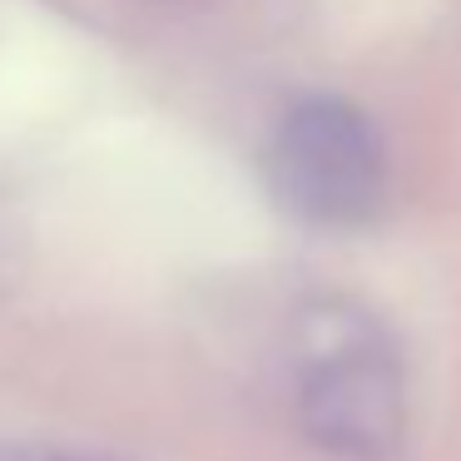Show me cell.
<instances>
[{
	"mask_svg": "<svg viewBox=\"0 0 461 461\" xmlns=\"http://www.w3.org/2000/svg\"><path fill=\"white\" fill-rule=\"evenodd\" d=\"M278 199L318 229H362L387 203V144L367 110L338 95L298 100L268 144Z\"/></svg>",
	"mask_w": 461,
	"mask_h": 461,
	"instance_id": "cell-1",
	"label": "cell"
},
{
	"mask_svg": "<svg viewBox=\"0 0 461 461\" xmlns=\"http://www.w3.org/2000/svg\"><path fill=\"white\" fill-rule=\"evenodd\" d=\"M293 407L303 437L338 461H392L411 427L407 372L382 332H348L312 352Z\"/></svg>",
	"mask_w": 461,
	"mask_h": 461,
	"instance_id": "cell-2",
	"label": "cell"
}]
</instances>
